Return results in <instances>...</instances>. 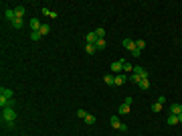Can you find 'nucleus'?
I'll list each match as a JSON object with an SVG mask.
<instances>
[{"label":"nucleus","mask_w":182,"mask_h":136,"mask_svg":"<svg viewBox=\"0 0 182 136\" xmlns=\"http://www.w3.org/2000/svg\"><path fill=\"white\" fill-rule=\"evenodd\" d=\"M0 120H2V124H6V126H14L16 110H14V108H4V110H2V116H0Z\"/></svg>","instance_id":"f257e3e1"},{"label":"nucleus","mask_w":182,"mask_h":136,"mask_svg":"<svg viewBox=\"0 0 182 136\" xmlns=\"http://www.w3.org/2000/svg\"><path fill=\"white\" fill-rule=\"evenodd\" d=\"M109 122H111V126H113V128H118V130H122V132H126V130H128V126H126V124H122V122L118 120V116H111V118H109Z\"/></svg>","instance_id":"f03ea898"},{"label":"nucleus","mask_w":182,"mask_h":136,"mask_svg":"<svg viewBox=\"0 0 182 136\" xmlns=\"http://www.w3.org/2000/svg\"><path fill=\"white\" fill-rule=\"evenodd\" d=\"M29 27H31V31H33V33H39V31H41V27H43V22H41V20H37V18H31Z\"/></svg>","instance_id":"7ed1b4c3"},{"label":"nucleus","mask_w":182,"mask_h":136,"mask_svg":"<svg viewBox=\"0 0 182 136\" xmlns=\"http://www.w3.org/2000/svg\"><path fill=\"white\" fill-rule=\"evenodd\" d=\"M85 43H87V45H95V43H97V35H95V31H91V33L85 35Z\"/></svg>","instance_id":"20e7f679"},{"label":"nucleus","mask_w":182,"mask_h":136,"mask_svg":"<svg viewBox=\"0 0 182 136\" xmlns=\"http://www.w3.org/2000/svg\"><path fill=\"white\" fill-rule=\"evenodd\" d=\"M109 67H111V71H113V73H116V75L124 71V65H122V61H113V63H111Z\"/></svg>","instance_id":"39448f33"},{"label":"nucleus","mask_w":182,"mask_h":136,"mask_svg":"<svg viewBox=\"0 0 182 136\" xmlns=\"http://www.w3.org/2000/svg\"><path fill=\"white\" fill-rule=\"evenodd\" d=\"M4 18H6L8 22H12V20L16 18V12H14V8H6V10H4Z\"/></svg>","instance_id":"423d86ee"},{"label":"nucleus","mask_w":182,"mask_h":136,"mask_svg":"<svg viewBox=\"0 0 182 136\" xmlns=\"http://www.w3.org/2000/svg\"><path fill=\"white\" fill-rule=\"evenodd\" d=\"M124 47L128 49V51H136V41H132V39H124Z\"/></svg>","instance_id":"0eeeda50"},{"label":"nucleus","mask_w":182,"mask_h":136,"mask_svg":"<svg viewBox=\"0 0 182 136\" xmlns=\"http://www.w3.org/2000/svg\"><path fill=\"white\" fill-rule=\"evenodd\" d=\"M128 79H130V77H128L126 73H118V75H116V85H124Z\"/></svg>","instance_id":"6e6552de"},{"label":"nucleus","mask_w":182,"mask_h":136,"mask_svg":"<svg viewBox=\"0 0 182 136\" xmlns=\"http://www.w3.org/2000/svg\"><path fill=\"white\" fill-rule=\"evenodd\" d=\"M10 25H12V29H16V31H20L22 27H25V20H22V18H14V20L10 22Z\"/></svg>","instance_id":"1a4fd4ad"},{"label":"nucleus","mask_w":182,"mask_h":136,"mask_svg":"<svg viewBox=\"0 0 182 136\" xmlns=\"http://www.w3.org/2000/svg\"><path fill=\"white\" fill-rule=\"evenodd\" d=\"M0 96H4V98H8V100L14 98V94H12V89H10V87H2V89H0Z\"/></svg>","instance_id":"9d476101"},{"label":"nucleus","mask_w":182,"mask_h":136,"mask_svg":"<svg viewBox=\"0 0 182 136\" xmlns=\"http://www.w3.org/2000/svg\"><path fill=\"white\" fill-rule=\"evenodd\" d=\"M170 114H174V116L182 114V104H172V108H170Z\"/></svg>","instance_id":"9b49d317"},{"label":"nucleus","mask_w":182,"mask_h":136,"mask_svg":"<svg viewBox=\"0 0 182 136\" xmlns=\"http://www.w3.org/2000/svg\"><path fill=\"white\" fill-rule=\"evenodd\" d=\"M166 124H168V126H174V124H178V116H174V114H168V118H166Z\"/></svg>","instance_id":"f8f14e48"},{"label":"nucleus","mask_w":182,"mask_h":136,"mask_svg":"<svg viewBox=\"0 0 182 136\" xmlns=\"http://www.w3.org/2000/svg\"><path fill=\"white\" fill-rule=\"evenodd\" d=\"M103 81H105L107 85H116V75H111V73H107V75L103 77Z\"/></svg>","instance_id":"ddd939ff"},{"label":"nucleus","mask_w":182,"mask_h":136,"mask_svg":"<svg viewBox=\"0 0 182 136\" xmlns=\"http://www.w3.org/2000/svg\"><path fill=\"white\" fill-rule=\"evenodd\" d=\"M39 33H41V35H43V37H47V35H49V33H51V27H49V25H47V22H43V27H41V31H39Z\"/></svg>","instance_id":"4468645a"},{"label":"nucleus","mask_w":182,"mask_h":136,"mask_svg":"<svg viewBox=\"0 0 182 136\" xmlns=\"http://www.w3.org/2000/svg\"><path fill=\"white\" fill-rule=\"evenodd\" d=\"M14 12H16V18H22V16H25V12H27V8H25V6H16Z\"/></svg>","instance_id":"2eb2a0df"},{"label":"nucleus","mask_w":182,"mask_h":136,"mask_svg":"<svg viewBox=\"0 0 182 136\" xmlns=\"http://www.w3.org/2000/svg\"><path fill=\"white\" fill-rule=\"evenodd\" d=\"M118 112H120V116H126V114H128V112H130V106H128V104H122Z\"/></svg>","instance_id":"dca6fc26"},{"label":"nucleus","mask_w":182,"mask_h":136,"mask_svg":"<svg viewBox=\"0 0 182 136\" xmlns=\"http://www.w3.org/2000/svg\"><path fill=\"white\" fill-rule=\"evenodd\" d=\"M105 39H97V43H95V47H97V51H101V49H105Z\"/></svg>","instance_id":"f3484780"},{"label":"nucleus","mask_w":182,"mask_h":136,"mask_svg":"<svg viewBox=\"0 0 182 136\" xmlns=\"http://www.w3.org/2000/svg\"><path fill=\"white\" fill-rule=\"evenodd\" d=\"M95 120H97V118H95L93 114H87V116H85V124H89V126H91V124H95Z\"/></svg>","instance_id":"a211bd4d"},{"label":"nucleus","mask_w":182,"mask_h":136,"mask_svg":"<svg viewBox=\"0 0 182 136\" xmlns=\"http://www.w3.org/2000/svg\"><path fill=\"white\" fill-rule=\"evenodd\" d=\"M122 65H124V71H134V67H132V63H128L126 59H122Z\"/></svg>","instance_id":"6ab92c4d"},{"label":"nucleus","mask_w":182,"mask_h":136,"mask_svg":"<svg viewBox=\"0 0 182 136\" xmlns=\"http://www.w3.org/2000/svg\"><path fill=\"white\" fill-rule=\"evenodd\" d=\"M130 81H132V83H140V81H142V77H140L138 73H132V75H130Z\"/></svg>","instance_id":"aec40b11"},{"label":"nucleus","mask_w":182,"mask_h":136,"mask_svg":"<svg viewBox=\"0 0 182 136\" xmlns=\"http://www.w3.org/2000/svg\"><path fill=\"white\" fill-rule=\"evenodd\" d=\"M43 14H45V16H51V18H57V12H53V10H49V8H43Z\"/></svg>","instance_id":"412c9836"},{"label":"nucleus","mask_w":182,"mask_h":136,"mask_svg":"<svg viewBox=\"0 0 182 136\" xmlns=\"http://www.w3.org/2000/svg\"><path fill=\"white\" fill-rule=\"evenodd\" d=\"M85 51H87L89 55H93V53L97 51V47H95V45H85Z\"/></svg>","instance_id":"4be33fe9"},{"label":"nucleus","mask_w":182,"mask_h":136,"mask_svg":"<svg viewBox=\"0 0 182 136\" xmlns=\"http://www.w3.org/2000/svg\"><path fill=\"white\" fill-rule=\"evenodd\" d=\"M160 110H162V104H160V102L152 104V112H154V114H158V112H160Z\"/></svg>","instance_id":"5701e85b"},{"label":"nucleus","mask_w":182,"mask_h":136,"mask_svg":"<svg viewBox=\"0 0 182 136\" xmlns=\"http://www.w3.org/2000/svg\"><path fill=\"white\" fill-rule=\"evenodd\" d=\"M138 85H140V89H148V87H150V79H142Z\"/></svg>","instance_id":"b1692460"},{"label":"nucleus","mask_w":182,"mask_h":136,"mask_svg":"<svg viewBox=\"0 0 182 136\" xmlns=\"http://www.w3.org/2000/svg\"><path fill=\"white\" fill-rule=\"evenodd\" d=\"M144 47H146V43H144L142 39H138V41H136V49H140V51H142Z\"/></svg>","instance_id":"393cba45"},{"label":"nucleus","mask_w":182,"mask_h":136,"mask_svg":"<svg viewBox=\"0 0 182 136\" xmlns=\"http://www.w3.org/2000/svg\"><path fill=\"white\" fill-rule=\"evenodd\" d=\"M144 71H146V69H144V67H140V65H136V67H134V71H132V73H138V75H142V73H144Z\"/></svg>","instance_id":"a878e982"},{"label":"nucleus","mask_w":182,"mask_h":136,"mask_svg":"<svg viewBox=\"0 0 182 136\" xmlns=\"http://www.w3.org/2000/svg\"><path fill=\"white\" fill-rule=\"evenodd\" d=\"M31 39H33V41H41V39H43V35H41V33H33V31H31Z\"/></svg>","instance_id":"bb28decb"},{"label":"nucleus","mask_w":182,"mask_h":136,"mask_svg":"<svg viewBox=\"0 0 182 136\" xmlns=\"http://www.w3.org/2000/svg\"><path fill=\"white\" fill-rule=\"evenodd\" d=\"M95 35H97V39H103L105 37V31L103 29H95Z\"/></svg>","instance_id":"cd10ccee"},{"label":"nucleus","mask_w":182,"mask_h":136,"mask_svg":"<svg viewBox=\"0 0 182 136\" xmlns=\"http://www.w3.org/2000/svg\"><path fill=\"white\" fill-rule=\"evenodd\" d=\"M77 116H79V118H83V120H85V116H87V112H85V110H77Z\"/></svg>","instance_id":"c85d7f7f"},{"label":"nucleus","mask_w":182,"mask_h":136,"mask_svg":"<svg viewBox=\"0 0 182 136\" xmlns=\"http://www.w3.org/2000/svg\"><path fill=\"white\" fill-rule=\"evenodd\" d=\"M132 55H134V57H142V51H140V49H136V51H134Z\"/></svg>","instance_id":"c756f323"},{"label":"nucleus","mask_w":182,"mask_h":136,"mask_svg":"<svg viewBox=\"0 0 182 136\" xmlns=\"http://www.w3.org/2000/svg\"><path fill=\"white\" fill-rule=\"evenodd\" d=\"M178 122H182V114H178Z\"/></svg>","instance_id":"7c9ffc66"}]
</instances>
